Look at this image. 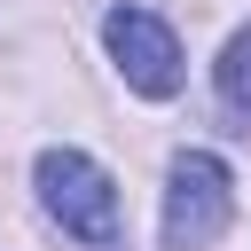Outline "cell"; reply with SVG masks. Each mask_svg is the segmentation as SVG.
Segmentation results:
<instances>
[{
  "label": "cell",
  "instance_id": "obj_1",
  "mask_svg": "<svg viewBox=\"0 0 251 251\" xmlns=\"http://www.w3.org/2000/svg\"><path fill=\"white\" fill-rule=\"evenodd\" d=\"M31 180H39V204L63 220V235H78V243H118V188H110V173H102L94 157H78V149H39Z\"/></svg>",
  "mask_w": 251,
  "mask_h": 251
},
{
  "label": "cell",
  "instance_id": "obj_2",
  "mask_svg": "<svg viewBox=\"0 0 251 251\" xmlns=\"http://www.w3.org/2000/svg\"><path fill=\"white\" fill-rule=\"evenodd\" d=\"M227 212H235L227 165H220L212 149H180L173 173H165V251H204V243H220Z\"/></svg>",
  "mask_w": 251,
  "mask_h": 251
},
{
  "label": "cell",
  "instance_id": "obj_4",
  "mask_svg": "<svg viewBox=\"0 0 251 251\" xmlns=\"http://www.w3.org/2000/svg\"><path fill=\"white\" fill-rule=\"evenodd\" d=\"M220 102H227V110L251 126V24H243L227 47H220Z\"/></svg>",
  "mask_w": 251,
  "mask_h": 251
},
{
  "label": "cell",
  "instance_id": "obj_3",
  "mask_svg": "<svg viewBox=\"0 0 251 251\" xmlns=\"http://www.w3.org/2000/svg\"><path fill=\"white\" fill-rule=\"evenodd\" d=\"M102 47H110V63L126 71L133 94H149V102L180 94V39H173V24H157L149 8H110V16H102Z\"/></svg>",
  "mask_w": 251,
  "mask_h": 251
}]
</instances>
